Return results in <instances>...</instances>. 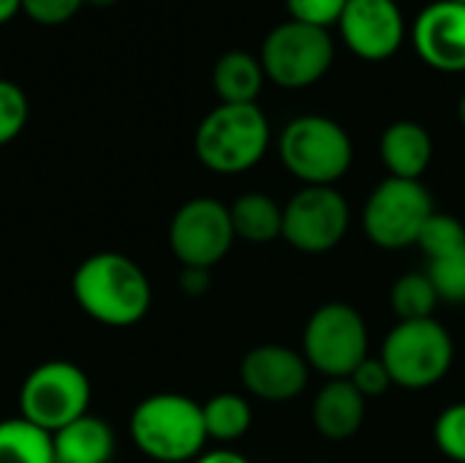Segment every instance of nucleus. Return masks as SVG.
Instances as JSON below:
<instances>
[{
    "label": "nucleus",
    "instance_id": "obj_34",
    "mask_svg": "<svg viewBox=\"0 0 465 463\" xmlns=\"http://www.w3.org/2000/svg\"><path fill=\"white\" fill-rule=\"evenodd\" d=\"M84 3H93V5H112V3H117V0H84Z\"/></svg>",
    "mask_w": 465,
    "mask_h": 463
},
{
    "label": "nucleus",
    "instance_id": "obj_26",
    "mask_svg": "<svg viewBox=\"0 0 465 463\" xmlns=\"http://www.w3.org/2000/svg\"><path fill=\"white\" fill-rule=\"evenodd\" d=\"M433 439L439 450L452 458L455 463H465V401L447 407L436 426H433Z\"/></svg>",
    "mask_w": 465,
    "mask_h": 463
},
{
    "label": "nucleus",
    "instance_id": "obj_2",
    "mask_svg": "<svg viewBox=\"0 0 465 463\" xmlns=\"http://www.w3.org/2000/svg\"><path fill=\"white\" fill-rule=\"evenodd\" d=\"M131 439L142 456L158 463L196 461L207 442L202 404L183 393H155L131 412Z\"/></svg>",
    "mask_w": 465,
    "mask_h": 463
},
{
    "label": "nucleus",
    "instance_id": "obj_19",
    "mask_svg": "<svg viewBox=\"0 0 465 463\" xmlns=\"http://www.w3.org/2000/svg\"><path fill=\"white\" fill-rule=\"evenodd\" d=\"M229 216H232L234 237H242L256 246L283 237V207L267 194L248 191L237 196L229 205Z\"/></svg>",
    "mask_w": 465,
    "mask_h": 463
},
{
    "label": "nucleus",
    "instance_id": "obj_18",
    "mask_svg": "<svg viewBox=\"0 0 465 463\" xmlns=\"http://www.w3.org/2000/svg\"><path fill=\"white\" fill-rule=\"evenodd\" d=\"M267 74L259 55L245 49H229L218 57L213 68V87L221 104H256Z\"/></svg>",
    "mask_w": 465,
    "mask_h": 463
},
{
    "label": "nucleus",
    "instance_id": "obj_16",
    "mask_svg": "<svg viewBox=\"0 0 465 463\" xmlns=\"http://www.w3.org/2000/svg\"><path fill=\"white\" fill-rule=\"evenodd\" d=\"M379 153L390 177L420 180L433 161V139L425 126L414 120H395L384 128Z\"/></svg>",
    "mask_w": 465,
    "mask_h": 463
},
{
    "label": "nucleus",
    "instance_id": "obj_7",
    "mask_svg": "<svg viewBox=\"0 0 465 463\" xmlns=\"http://www.w3.org/2000/svg\"><path fill=\"white\" fill-rule=\"evenodd\" d=\"M90 396V379L76 363L46 360L35 366L19 388V418L54 434L87 415Z\"/></svg>",
    "mask_w": 465,
    "mask_h": 463
},
{
    "label": "nucleus",
    "instance_id": "obj_1",
    "mask_svg": "<svg viewBox=\"0 0 465 463\" xmlns=\"http://www.w3.org/2000/svg\"><path fill=\"white\" fill-rule=\"evenodd\" d=\"M71 292L82 314L106 327L139 325L153 306L147 273L125 254L101 251L79 262Z\"/></svg>",
    "mask_w": 465,
    "mask_h": 463
},
{
    "label": "nucleus",
    "instance_id": "obj_6",
    "mask_svg": "<svg viewBox=\"0 0 465 463\" xmlns=\"http://www.w3.org/2000/svg\"><path fill=\"white\" fill-rule=\"evenodd\" d=\"M259 60L272 85L302 90L327 76L335 63V41L330 30L286 19L267 33Z\"/></svg>",
    "mask_w": 465,
    "mask_h": 463
},
{
    "label": "nucleus",
    "instance_id": "obj_3",
    "mask_svg": "<svg viewBox=\"0 0 465 463\" xmlns=\"http://www.w3.org/2000/svg\"><path fill=\"white\" fill-rule=\"evenodd\" d=\"M270 147V123L259 104H218L193 134L196 158L218 175L253 169Z\"/></svg>",
    "mask_w": 465,
    "mask_h": 463
},
{
    "label": "nucleus",
    "instance_id": "obj_9",
    "mask_svg": "<svg viewBox=\"0 0 465 463\" xmlns=\"http://www.w3.org/2000/svg\"><path fill=\"white\" fill-rule=\"evenodd\" d=\"M433 213L430 191L420 180L387 177L371 191L362 210V226L379 248L401 251L417 246Z\"/></svg>",
    "mask_w": 465,
    "mask_h": 463
},
{
    "label": "nucleus",
    "instance_id": "obj_22",
    "mask_svg": "<svg viewBox=\"0 0 465 463\" xmlns=\"http://www.w3.org/2000/svg\"><path fill=\"white\" fill-rule=\"evenodd\" d=\"M439 303H441L439 292L433 281L428 278V273H406L392 284V292H390V306L401 322L433 319Z\"/></svg>",
    "mask_w": 465,
    "mask_h": 463
},
{
    "label": "nucleus",
    "instance_id": "obj_15",
    "mask_svg": "<svg viewBox=\"0 0 465 463\" xmlns=\"http://www.w3.org/2000/svg\"><path fill=\"white\" fill-rule=\"evenodd\" d=\"M365 396L351 379H330L313 401V426L330 442L351 439L365 423Z\"/></svg>",
    "mask_w": 465,
    "mask_h": 463
},
{
    "label": "nucleus",
    "instance_id": "obj_32",
    "mask_svg": "<svg viewBox=\"0 0 465 463\" xmlns=\"http://www.w3.org/2000/svg\"><path fill=\"white\" fill-rule=\"evenodd\" d=\"M22 11V0H0V25L11 22Z\"/></svg>",
    "mask_w": 465,
    "mask_h": 463
},
{
    "label": "nucleus",
    "instance_id": "obj_20",
    "mask_svg": "<svg viewBox=\"0 0 465 463\" xmlns=\"http://www.w3.org/2000/svg\"><path fill=\"white\" fill-rule=\"evenodd\" d=\"M0 463H54L52 434L25 418L0 423Z\"/></svg>",
    "mask_w": 465,
    "mask_h": 463
},
{
    "label": "nucleus",
    "instance_id": "obj_31",
    "mask_svg": "<svg viewBox=\"0 0 465 463\" xmlns=\"http://www.w3.org/2000/svg\"><path fill=\"white\" fill-rule=\"evenodd\" d=\"M193 463H251L245 456L234 453V450H210V453H202Z\"/></svg>",
    "mask_w": 465,
    "mask_h": 463
},
{
    "label": "nucleus",
    "instance_id": "obj_12",
    "mask_svg": "<svg viewBox=\"0 0 465 463\" xmlns=\"http://www.w3.org/2000/svg\"><path fill=\"white\" fill-rule=\"evenodd\" d=\"M338 33L349 52L368 63L395 57L409 38L398 0H349L338 22Z\"/></svg>",
    "mask_w": 465,
    "mask_h": 463
},
{
    "label": "nucleus",
    "instance_id": "obj_35",
    "mask_svg": "<svg viewBox=\"0 0 465 463\" xmlns=\"http://www.w3.org/2000/svg\"><path fill=\"white\" fill-rule=\"evenodd\" d=\"M452 3H463V5H465V0H452Z\"/></svg>",
    "mask_w": 465,
    "mask_h": 463
},
{
    "label": "nucleus",
    "instance_id": "obj_28",
    "mask_svg": "<svg viewBox=\"0 0 465 463\" xmlns=\"http://www.w3.org/2000/svg\"><path fill=\"white\" fill-rule=\"evenodd\" d=\"M84 0H22V14L38 25H63L79 14Z\"/></svg>",
    "mask_w": 465,
    "mask_h": 463
},
{
    "label": "nucleus",
    "instance_id": "obj_17",
    "mask_svg": "<svg viewBox=\"0 0 465 463\" xmlns=\"http://www.w3.org/2000/svg\"><path fill=\"white\" fill-rule=\"evenodd\" d=\"M54 463H109L114 456V431L95 415H82L52 434Z\"/></svg>",
    "mask_w": 465,
    "mask_h": 463
},
{
    "label": "nucleus",
    "instance_id": "obj_11",
    "mask_svg": "<svg viewBox=\"0 0 465 463\" xmlns=\"http://www.w3.org/2000/svg\"><path fill=\"white\" fill-rule=\"evenodd\" d=\"M349 202L332 186H305L283 207V240L302 254L332 251L349 229Z\"/></svg>",
    "mask_w": 465,
    "mask_h": 463
},
{
    "label": "nucleus",
    "instance_id": "obj_24",
    "mask_svg": "<svg viewBox=\"0 0 465 463\" xmlns=\"http://www.w3.org/2000/svg\"><path fill=\"white\" fill-rule=\"evenodd\" d=\"M27 115H30V104L25 90L11 79H0V147L22 134Z\"/></svg>",
    "mask_w": 465,
    "mask_h": 463
},
{
    "label": "nucleus",
    "instance_id": "obj_29",
    "mask_svg": "<svg viewBox=\"0 0 465 463\" xmlns=\"http://www.w3.org/2000/svg\"><path fill=\"white\" fill-rule=\"evenodd\" d=\"M351 385L365 396V398H376V396H384L390 388H392V379H390V371L384 368L381 357L379 360H362L357 366V371L349 377Z\"/></svg>",
    "mask_w": 465,
    "mask_h": 463
},
{
    "label": "nucleus",
    "instance_id": "obj_13",
    "mask_svg": "<svg viewBox=\"0 0 465 463\" xmlns=\"http://www.w3.org/2000/svg\"><path fill=\"white\" fill-rule=\"evenodd\" d=\"M417 57L441 74L465 71V5L452 0L428 3L409 33Z\"/></svg>",
    "mask_w": 465,
    "mask_h": 463
},
{
    "label": "nucleus",
    "instance_id": "obj_27",
    "mask_svg": "<svg viewBox=\"0 0 465 463\" xmlns=\"http://www.w3.org/2000/svg\"><path fill=\"white\" fill-rule=\"evenodd\" d=\"M346 5H349V0H286L289 19L322 27V30L338 27Z\"/></svg>",
    "mask_w": 465,
    "mask_h": 463
},
{
    "label": "nucleus",
    "instance_id": "obj_4",
    "mask_svg": "<svg viewBox=\"0 0 465 463\" xmlns=\"http://www.w3.org/2000/svg\"><path fill=\"white\" fill-rule=\"evenodd\" d=\"M281 164L305 186H335L354 161L346 128L327 115H300L281 131Z\"/></svg>",
    "mask_w": 465,
    "mask_h": 463
},
{
    "label": "nucleus",
    "instance_id": "obj_8",
    "mask_svg": "<svg viewBox=\"0 0 465 463\" xmlns=\"http://www.w3.org/2000/svg\"><path fill=\"white\" fill-rule=\"evenodd\" d=\"M302 357L327 379H349L368 360V325L349 303H327L313 311L302 333Z\"/></svg>",
    "mask_w": 465,
    "mask_h": 463
},
{
    "label": "nucleus",
    "instance_id": "obj_10",
    "mask_svg": "<svg viewBox=\"0 0 465 463\" xmlns=\"http://www.w3.org/2000/svg\"><path fill=\"white\" fill-rule=\"evenodd\" d=\"M234 246L229 207L213 196H193L169 224V248L183 267H215Z\"/></svg>",
    "mask_w": 465,
    "mask_h": 463
},
{
    "label": "nucleus",
    "instance_id": "obj_21",
    "mask_svg": "<svg viewBox=\"0 0 465 463\" xmlns=\"http://www.w3.org/2000/svg\"><path fill=\"white\" fill-rule=\"evenodd\" d=\"M202 415H204L207 439L215 442H237L240 437L248 434L253 420L251 404L237 393L213 396L207 404H202Z\"/></svg>",
    "mask_w": 465,
    "mask_h": 463
},
{
    "label": "nucleus",
    "instance_id": "obj_5",
    "mask_svg": "<svg viewBox=\"0 0 465 463\" xmlns=\"http://www.w3.org/2000/svg\"><path fill=\"white\" fill-rule=\"evenodd\" d=\"M455 360V344L447 327L436 319L398 322L381 347V363L392 385L425 390L441 382Z\"/></svg>",
    "mask_w": 465,
    "mask_h": 463
},
{
    "label": "nucleus",
    "instance_id": "obj_14",
    "mask_svg": "<svg viewBox=\"0 0 465 463\" xmlns=\"http://www.w3.org/2000/svg\"><path fill=\"white\" fill-rule=\"evenodd\" d=\"M308 360L281 344L253 347L240 363V379L245 390L262 401L283 404L297 398L308 388Z\"/></svg>",
    "mask_w": 465,
    "mask_h": 463
},
{
    "label": "nucleus",
    "instance_id": "obj_36",
    "mask_svg": "<svg viewBox=\"0 0 465 463\" xmlns=\"http://www.w3.org/2000/svg\"><path fill=\"white\" fill-rule=\"evenodd\" d=\"M308 463H327V461H308Z\"/></svg>",
    "mask_w": 465,
    "mask_h": 463
},
{
    "label": "nucleus",
    "instance_id": "obj_33",
    "mask_svg": "<svg viewBox=\"0 0 465 463\" xmlns=\"http://www.w3.org/2000/svg\"><path fill=\"white\" fill-rule=\"evenodd\" d=\"M458 117H460V123L465 126V93L460 96V104H458Z\"/></svg>",
    "mask_w": 465,
    "mask_h": 463
},
{
    "label": "nucleus",
    "instance_id": "obj_30",
    "mask_svg": "<svg viewBox=\"0 0 465 463\" xmlns=\"http://www.w3.org/2000/svg\"><path fill=\"white\" fill-rule=\"evenodd\" d=\"M180 289L188 297H202L210 289V270H204V267H183V273H180Z\"/></svg>",
    "mask_w": 465,
    "mask_h": 463
},
{
    "label": "nucleus",
    "instance_id": "obj_25",
    "mask_svg": "<svg viewBox=\"0 0 465 463\" xmlns=\"http://www.w3.org/2000/svg\"><path fill=\"white\" fill-rule=\"evenodd\" d=\"M428 278L433 281L439 300L465 303V251L428 262Z\"/></svg>",
    "mask_w": 465,
    "mask_h": 463
},
{
    "label": "nucleus",
    "instance_id": "obj_23",
    "mask_svg": "<svg viewBox=\"0 0 465 463\" xmlns=\"http://www.w3.org/2000/svg\"><path fill=\"white\" fill-rule=\"evenodd\" d=\"M417 246L425 251L428 262L433 259H444L452 254L465 251V226L447 213H433L417 240Z\"/></svg>",
    "mask_w": 465,
    "mask_h": 463
}]
</instances>
